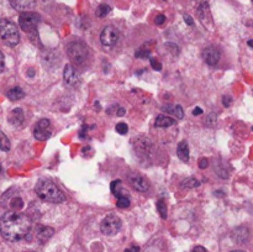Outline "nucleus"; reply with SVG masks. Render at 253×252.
<instances>
[{"instance_id":"6ab92c4d","label":"nucleus","mask_w":253,"mask_h":252,"mask_svg":"<svg viewBox=\"0 0 253 252\" xmlns=\"http://www.w3.org/2000/svg\"><path fill=\"white\" fill-rule=\"evenodd\" d=\"M7 98L12 101H17V100H21L22 98L25 96V91L22 90L20 86H14V88L10 89L9 91L6 93Z\"/></svg>"},{"instance_id":"423d86ee","label":"nucleus","mask_w":253,"mask_h":252,"mask_svg":"<svg viewBox=\"0 0 253 252\" xmlns=\"http://www.w3.org/2000/svg\"><path fill=\"white\" fill-rule=\"evenodd\" d=\"M121 219L118 216V215L109 214L108 216L104 217V220L101 221L100 229L101 232L104 235H108V236H113V235L118 234L121 229Z\"/></svg>"},{"instance_id":"79ce46f5","label":"nucleus","mask_w":253,"mask_h":252,"mask_svg":"<svg viewBox=\"0 0 253 252\" xmlns=\"http://www.w3.org/2000/svg\"><path fill=\"white\" fill-rule=\"evenodd\" d=\"M231 252H246V251H241V250H236V251H231Z\"/></svg>"},{"instance_id":"37998d69","label":"nucleus","mask_w":253,"mask_h":252,"mask_svg":"<svg viewBox=\"0 0 253 252\" xmlns=\"http://www.w3.org/2000/svg\"><path fill=\"white\" fill-rule=\"evenodd\" d=\"M30 252H34V251H30Z\"/></svg>"},{"instance_id":"412c9836","label":"nucleus","mask_w":253,"mask_h":252,"mask_svg":"<svg viewBox=\"0 0 253 252\" xmlns=\"http://www.w3.org/2000/svg\"><path fill=\"white\" fill-rule=\"evenodd\" d=\"M110 189L113 194H115L116 197H120V195H125L123 194V183H121L120 179L118 180H113L110 185Z\"/></svg>"},{"instance_id":"c756f323","label":"nucleus","mask_w":253,"mask_h":252,"mask_svg":"<svg viewBox=\"0 0 253 252\" xmlns=\"http://www.w3.org/2000/svg\"><path fill=\"white\" fill-rule=\"evenodd\" d=\"M207 125L210 126V127H214V126L216 125V116H215V114H210V115L208 116Z\"/></svg>"},{"instance_id":"aec40b11","label":"nucleus","mask_w":253,"mask_h":252,"mask_svg":"<svg viewBox=\"0 0 253 252\" xmlns=\"http://www.w3.org/2000/svg\"><path fill=\"white\" fill-rule=\"evenodd\" d=\"M155 124L157 127H169V126L174 125L175 120H173V119L169 118V116L160 115V116H157V119H156Z\"/></svg>"},{"instance_id":"f3484780","label":"nucleus","mask_w":253,"mask_h":252,"mask_svg":"<svg viewBox=\"0 0 253 252\" xmlns=\"http://www.w3.org/2000/svg\"><path fill=\"white\" fill-rule=\"evenodd\" d=\"M177 155L179 157V160L183 161V162H188L189 161V146H188L187 141H180L178 143Z\"/></svg>"},{"instance_id":"cd10ccee","label":"nucleus","mask_w":253,"mask_h":252,"mask_svg":"<svg viewBox=\"0 0 253 252\" xmlns=\"http://www.w3.org/2000/svg\"><path fill=\"white\" fill-rule=\"evenodd\" d=\"M148 56H150V49L145 48V46H142L138 51H136V57H138V58H146Z\"/></svg>"},{"instance_id":"473e14b6","label":"nucleus","mask_w":253,"mask_h":252,"mask_svg":"<svg viewBox=\"0 0 253 252\" xmlns=\"http://www.w3.org/2000/svg\"><path fill=\"white\" fill-rule=\"evenodd\" d=\"M231 103H232V98L231 96H229V95H225L224 98H222V104H224V106H230L231 105Z\"/></svg>"},{"instance_id":"7c9ffc66","label":"nucleus","mask_w":253,"mask_h":252,"mask_svg":"<svg viewBox=\"0 0 253 252\" xmlns=\"http://www.w3.org/2000/svg\"><path fill=\"white\" fill-rule=\"evenodd\" d=\"M151 66L153 67L155 71H161V69H162V64H161V62H158L156 58H151Z\"/></svg>"},{"instance_id":"e433bc0d","label":"nucleus","mask_w":253,"mask_h":252,"mask_svg":"<svg viewBox=\"0 0 253 252\" xmlns=\"http://www.w3.org/2000/svg\"><path fill=\"white\" fill-rule=\"evenodd\" d=\"M184 21L187 22L189 26H193V25H194V21H193V19H192V16H190V15H187V14L184 15Z\"/></svg>"},{"instance_id":"0eeeda50","label":"nucleus","mask_w":253,"mask_h":252,"mask_svg":"<svg viewBox=\"0 0 253 252\" xmlns=\"http://www.w3.org/2000/svg\"><path fill=\"white\" fill-rule=\"evenodd\" d=\"M52 130H51V121L47 119H41L39 123L36 124L34 128V136L40 141H46L51 137Z\"/></svg>"},{"instance_id":"dca6fc26","label":"nucleus","mask_w":253,"mask_h":252,"mask_svg":"<svg viewBox=\"0 0 253 252\" xmlns=\"http://www.w3.org/2000/svg\"><path fill=\"white\" fill-rule=\"evenodd\" d=\"M54 234V230L48 226H39L36 230V237L40 242H46Z\"/></svg>"},{"instance_id":"4c0bfd02","label":"nucleus","mask_w":253,"mask_h":252,"mask_svg":"<svg viewBox=\"0 0 253 252\" xmlns=\"http://www.w3.org/2000/svg\"><path fill=\"white\" fill-rule=\"evenodd\" d=\"M138 251H140V247L135 246V245H132V246L125 250V252H138Z\"/></svg>"},{"instance_id":"ddd939ff","label":"nucleus","mask_w":253,"mask_h":252,"mask_svg":"<svg viewBox=\"0 0 253 252\" xmlns=\"http://www.w3.org/2000/svg\"><path fill=\"white\" fill-rule=\"evenodd\" d=\"M231 239L232 241L236 242V244H245V242L249 241L250 239V230L246 226H239L231 232Z\"/></svg>"},{"instance_id":"20e7f679","label":"nucleus","mask_w":253,"mask_h":252,"mask_svg":"<svg viewBox=\"0 0 253 252\" xmlns=\"http://www.w3.org/2000/svg\"><path fill=\"white\" fill-rule=\"evenodd\" d=\"M67 52H68V56L71 58V61L74 64H83L85 63V61L88 59V48H86L85 43L83 42H71V43L67 46Z\"/></svg>"},{"instance_id":"b1692460","label":"nucleus","mask_w":253,"mask_h":252,"mask_svg":"<svg viewBox=\"0 0 253 252\" xmlns=\"http://www.w3.org/2000/svg\"><path fill=\"white\" fill-rule=\"evenodd\" d=\"M110 11H111V7L109 6V5L101 4V5H99V6H98L95 14H96V16L100 17V19H103V17H105L106 15H108Z\"/></svg>"},{"instance_id":"a211bd4d","label":"nucleus","mask_w":253,"mask_h":252,"mask_svg":"<svg viewBox=\"0 0 253 252\" xmlns=\"http://www.w3.org/2000/svg\"><path fill=\"white\" fill-rule=\"evenodd\" d=\"M163 111H166L167 114L175 116L178 119L184 118V111H183L182 106L180 105H166L162 108Z\"/></svg>"},{"instance_id":"a19ab883","label":"nucleus","mask_w":253,"mask_h":252,"mask_svg":"<svg viewBox=\"0 0 253 252\" xmlns=\"http://www.w3.org/2000/svg\"><path fill=\"white\" fill-rule=\"evenodd\" d=\"M124 114H125V110H124L123 108H120V109H118V110H116V115H118V116H123Z\"/></svg>"},{"instance_id":"f03ea898","label":"nucleus","mask_w":253,"mask_h":252,"mask_svg":"<svg viewBox=\"0 0 253 252\" xmlns=\"http://www.w3.org/2000/svg\"><path fill=\"white\" fill-rule=\"evenodd\" d=\"M35 192L39 195L40 199L44 200V202L59 204L66 200L64 193L49 179H40L35 187Z\"/></svg>"},{"instance_id":"4468645a","label":"nucleus","mask_w":253,"mask_h":252,"mask_svg":"<svg viewBox=\"0 0 253 252\" xmlns=\"http://www.w3.org/2000/svg\"><path fill=\"white\" fill-rule=\"evenodd\" d=\"M10 5L17 11H30L36 5V0H9Z\"/></svg>"},{"instance_id":"f704fd0d","label":"nucleus","mask_w":253,"mask_h":252,"mask_svg":"<svg viewBox=\"0 0 253 252\" xmlns=\"http://www.w3.org/2000/svg\"><path fill=\"white\" fill-rule=\"evenodd\" d=\"M208 165H209V162H208L207 158H202V160L199 161V167L202 168V169H204V168H207Z\"/></svg>"},{"instance_id":"f257e3e1","label":"nucleus","mask_w":253,"mask_h":252,"mask_svg":"<svg viewBox=\"0 0 253 252\" xmlns=\"http://www.w3.org/2000/svg\"><path fill=\"white\" fill-rule=\"evenodd\" d=\"M32 221L29 215L19 211H7L0 217V234L7 241H20L31 230Z\"/></svg>"},{"instance_id":"2eb2a0df","label":"nucleus","mask_w":253,"mask_h":252,"mask_svg":"<svg viewBox=\"0 0 253 252\" xmlns=\"http://www.w3.org/2000/svg\"><path fill=\"white\" fill-rule=\"evenodd\" d=\"M25 120V115L22 109L16 108L9 114V123L14 126H21Z\"/></svg>"},{"instance_id":"58836bf2","label":"nucleus","mask_w":253,"mask_h":252,"mask_svg":"<svg viewBox=\"0 0 253 252\" xmlns=\"http://www.w3.org/2000/svg\"><path fill=\"white\" fill-rule=\"evenodd\" d=\"M193 252H208V251H207V250H205V247L195 246L194 249H193Z\"/></svg>"},{"instance_id":"5701e85b","label":"nucleus","mask_w":253,"mask_h":252,"mask_svg":"<svg viewBox=\"0 0 253 252\" xmlns=\"http://www.w3.org/2000/svg\"><path fill=\"white\" fill-rule=\"evenodd\" d=\"M200 182L194 177H189V178H185L184 180L182 182V188H197L199 187Z\"/></svg>"},{"instance_id":"6e6552de","label":"nucleus","mask_w":253,"mask_h":252,"mask_svg":"<svg viewBox=\"0 0 253 252\" xmlns=\"http://www.w3.org/2000/svg\"><path fill=\"white\" fill-rule=\"evenodd\" d=\"M119 31L114 26H105L100 34V41L104 46H114L119 41Z\"/></svg>"},{"instance_id":"9b49d317","label":"nucleus","mask_w":253,"mask_h":252,"mask_svg":"<svg viewBox=\"0 0 253 252\" xmlns=\"http://www.w3.org/2000/svg\"><path fill=\"white\" fill-rule=\"evenodd\" d=\"M63 79H64V83L69 86H77L79 84V77L77 74L76 69L73 68V66L71 64H67L64 67V71H63Z\"/></svg>"},{"instance_id":"4be33fe9","label":"nucleus","mask_w":253,"mask_h":252,"mask_svg":"<svg viewBox=\"0 0 253 252\" xmlns=\"http://www.w3.org/2000/svg\"><path fill=\"white\" fill-rule=\"evenodd\" d=\"M156 205H157V210L158 212H160L161 217H162V219H167L168 210H167V204H166L165 199H160Z\"/></svg>"},{"instance_id":"bb28decb","label":"nucleus","mask_w":253,"mask_h":252,"mask_svg":"<svg viewBox=\"0 0 253 252\" xmlns=\"http://www.w3.org/2000/svg\"><path fill=\"white\" fill-rule=\"evenodd\" d=\"M116 205H118V208L125 209V208L130 207V199H128L127 197H125V195H120V197H118V202H116Z\"/></svg>"},{"instance_id":"39448f33","label":"nucleus","mask_w":253,"mask_h":252,"mask_svg":"<svg viewBox=\"0 0 253 252\" xmlns=\"http://www.w3.org/2000/svg\"><path fill=\"white\" fill-rule=\"evenodd\" d=\"M40 15L32 11L21 12L19 16V25L27 34H36L37 26L40 24Z\"/></svg>"},{"instance_id":"7ed1b4c3","label":"nucleus","mask_w":253,"mask_h":252,"mask_svg":"<svg viewBox=\"0 0 253 252\" xmlns=\"http://www.w3.org/2000/svg\"><path fill=\"white\" fill-rule=\"evenodd\" d=\"M0 39L7 46H16L20 41L19 30L16 25L7 19H0Z\"/></svg>"},{"instance_id":"393cba45","label":"nucleus","mask_w":253,"mask_h":252,"mask_svg":"<svg viewBox=\"0 0 253 252\" xmlns=\"http://www.w3.org/2000/svg\"><path fill=\"white\" fill-rule=\"evenodd\" d=\"M10 146L11 145H10V141L9 138H7V136L0 131V150L6 152V151L10 150Z\"/></svg>"},{"instance_id":"c03bdc74","label":"nucleus","mask_w":253,"mask_h":252,"mask_svg":"<svg viewBox=\"0 0 253 252\" xmlns=\"http://www.w3.org/2000/svg\"><path fill=\"white\" fill-rule=\"evenodd\" d=\"M252 2H253V0H252Z\"/></svg>"},{"instance_id":"f8f14e48","label":"nucleus","mask_w":253,"mask_h":252,"mask_svg":"<svg viewBox=\"0 0 253 252\" xmlns=\"http://www.w3.org/2000/svg\"><path fill=\"white\" fill-rule=\"evenodd\" d=\"M198 17H199L200 21L203 22L204 26H209L211 25V15H210V9L208 1L200 2V5L198 6Z\"/></svg>"},{"instance_id":"a878e982","label":"nucleus","mask_w":253,"mask_h":252,"mask_svg":"<svg viewBox=\"0 0 253 252\" xmlns=\"http://www.w3.org/2000/svg\"><path fill=\"white\" fill-rule=\"evenodd\" d=\"M10 207H11V209L14 210V211H17V210L21 209V208L24 207V202H22L21 198L15 197L12 198L11 202H10Z\"/></svg>"},{"instance_id":"9d476101","label":"nucleus","mask_w":253,"mask_h":252,"mask_svg":"<svg viewBox=\"0 0 253 252\" xmlns=\"http://www.w3.org/2000/svg\"><path fill=\"white\" fill-rule=\"evenodd\" d=\"M128 182L132 185L133 189L138 190V192H147L150 188V183L145 177L140 174H132L128 177Z\"/></svg>"},{"instance_id":"c9c22d12","label":"nucleus","mask_w":253,"mask_h":252,"mask_svg":"<svg viewBox=\"0 0 253 252\" xmlns=\"http://www.w3.org/2000/svg\"><path fill=\"white\" fill-rule=\"evenodd\" d=\"M4 67H5V58H4V54L0 52V73L4 71Z\"/></svg>"},{"instance_id":"72a5a7b5","label":"nucleus","mask_w":253,"mask_h":252,"mask_svg":"<svg viewBox=\"0 0 253 252\" xmlns=\"http://www.w3.org/2000/svg\"><path fill=\"white\" fill-rule=\"evenodd\" d=\"M165 21H166V16H165V15H163V14L157 15V17H156V24H157V25H162Z\"/></svg>"},{"instance_id":"ea45409f","label":"nucleus","mask_w":253,"mask_h":252,"mask_svg":"<svg viewBox=\"0 0 253 252\" xmlns=\"http://www.w3.org/2000/svg\"><path fill=\"white\" fill-rule=\"evenodd\" d=\"M203 114V109H200V108H195L194 110H193V115H202Z\"/></svg>"},{"instance_id":"c85d7f7f","label":"nucleus","mask_w":253,"mask_h":252,"mask_svg":"<svg viewBox=\"0 0 253 252\" xmlns=\"http://www.w3.org/2000/svg\"><path fill=\"white\" fill-rule=\"evenodd\" d=\"M116 131H118L120 135H125L128 131V126L126 125L125 123H119L118 125H116Z\"/></svg>"},{"instance_id":"2f4dec72","label":"nucleus","mask_w":253,"mask_h":252,"mask_svg":"<svg viewBox=\"0 0 253 252\" xmlns=\"http://www.w3.org/2000/svg\"><path fill=\"white\" fill-rule=\"evenodd\" d=\"M166 47H167V48L169 49V51H172L173 54L179 53V48H178L177 44H174V43H166Z\"/></svg>"},{"instance_id":"1a4fd4ad","label":"nucleus","mask_w":253,"mask_h":252,"mask_svg":"<svg viewBox=\"0 0 253 252\" xmlns=\"http://www.w3.org/2000/svg\"><path fill=\"white\" fill-rule=\"evenodd\" d=\"M220 57H221V52L215 46H209L203 51V58L209 66H216L220 61Z\"/></svg>"}]
</instances>
